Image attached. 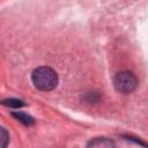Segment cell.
Here are the masks:
<instances>
[{
    "instance_id": "6da1fadb",
    "label": "cell",
    "mask_w": 148,
    "mask_h": 148,
    "mask_svg": "<svg viewBox=\"0 0 148 148\" xmlns=\"http://www.w3.org/2000/svg\"><path fill=\"white\" fill-rule=\"evenodd\" d=\"M32 83L35 87L43 91L52 90L58 84V75L50 67H38L32 72Z\"/></svg>"
},
{
    "instance_id": "7a4b0ae2",
    "label": "cell",
    "mask_w": 148,
    "mask_h": 148,
    "mask_svg": "<svg viewBox=\"0 0 148 148\" xmlns=\"http://www.w3.org/2000/svg\"><path fill=\"white\" fill-rule=\"evenodd\" d=\"M114 87L121 94H131L138 87V79L130 71L119 72L114 76Z\"/></svg>"
},
{
    "instance_id": "3957f363",
    "label": "cell",
    "mask_w": 148,
    "mask_h": 148,
    "mask_svg": "<svg viewBox=\"0 0 148 148\" xmlns=\"http://www.w3.org/2000/svg\"><path fill=\"white\" fill-rule=\"evenodd\" d=\"M13 117H15L20 123H22L23 125H27V126H30V125H34V119L28 116L27 113H23V112H13L12 113Z\"/></svg>"
},
{
    "instance_id": "277c9868",
    "label": "cell",
    "mask_w": 148,
    "mask_h": 148,
    "mask_svg": "<svg viewBox=\"0 0 148 148\" xmlns=\"http://www.w3.org/2000/svg\"><path fill=\"white\" fill-rule=\"evenodd\" d=\"M88 146L89 147H99V146H102V147H111V146H114V143L111 140L106 139V138H97L95 140H91L88 143Z\"/></svg>"
},
{
    "instance_id": "5b68a950",
    "label": "cell",
    "mask_w": 148,
    "mask_h": 148,
    "mask_svg": "<svg viewBox=\"0 0 148 148\" xmlns=\"http://www.w3.org/2000/svg\"><path fill=\"white\" fill-rule=\"evenodd\" d=\"M9 142V135H8V132L0 126V148H3L8 145Z\"/></svg>"
},
{
    "instance_id": "8992f818",
    "label": "cell",
    "mask_w": 148,
    "mask_h": 148,
    "mask_svg": "<svg viewBox=\"0 0 148 148\" xmlns=\"http://www.w3.org/2000/svg\"><path fill=\"white\" fill-rule=\"evenodd\" d=\"M2 104L6 105V106H10V108H21L24 105V103L20 99H16V98H9V99H5L2 101Z\"/></svg>"
}]
</instances>
